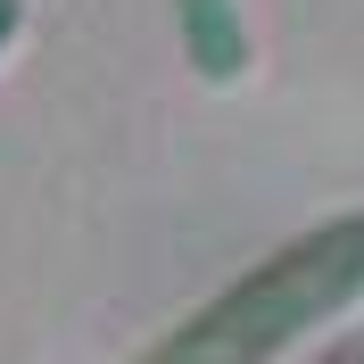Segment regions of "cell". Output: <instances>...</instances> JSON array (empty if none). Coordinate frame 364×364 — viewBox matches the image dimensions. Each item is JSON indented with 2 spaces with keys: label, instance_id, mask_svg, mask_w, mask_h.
Wrapping results in <instances>:
<instances>
[{
  "label": "cell",
  "instance_id": "1",
  "mask_svg": "<svg viewBox=\"0 0 364 364\" xmlns=\"http://www.w3.org/2000/svg\"><path fill=\"white\" fill-rule=\"evenodd\" d=\"M356 298H364V215H340V224L290 240L282 257H265L257 273H240L215 306L166 331L141 364H273L282 348L348 315Z\"/></svg>",
  "mask_w": 364,
  "mask_h": 364
},
{
  "label": "cell",
  "instance_id": "2",
  "mask_svg": "<svg viewBox=\"0 0 364 364\" xmlns=\"http://www.w3.org/2000/svg\"><path fill=\"white\" fill-rule=\"evenodd\" d=\"M182 9V42L199 58V75L232 83V75L249 67V25H240V0H174Z\"/></svg>",
  "mask_w": 364,
  "mask_h": 364
},
{
  "label": "cell",
  "instance_id": "3",
  "mask_svg": "<svg viewBox=\"0 0 364 364\" xmlns=\"http://www.w3.org/2000/svg\"><path fill=\"white\" fill-rule=\"evenodd\" d=\"M9 33H17V0H0V42H9Z\"/></svg>",
  "mask_w": 364,
  "mask_h": 364
}]
</instances>
